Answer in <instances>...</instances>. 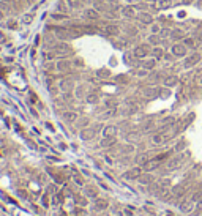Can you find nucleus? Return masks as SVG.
Masks as SVG:
<instances>
[{
  "label": "nucleus",
  "instance_id": "nucleus-4",
  "mask_svg": "<svg viewBox=\"0 0 202 216\" xmlns=\"http://www.w3.org/2000/svg\"><path fill=\"white\" fill-rule=\"evenodd\" d=\"M106 32L109 35H117V33H119V28L114 27V25H109V27H106Z\"/></svg>",
  "mask_w": 202,
  "mask_h": 216
},
{
  "label": "nucleus",
  "instance_id": "nucleus-6",
  "mask_svg": "<svg viewBox=\"0 0 202 216\" xmlns=\"http://www.w3.org/2000/svg\"><path fill=\"white\" fill-rule=\"evenodd\" d=\"M123 14H125V16H134V8H130V7L125 8V10H123Z\"/></svg>",
  "mask_w": 202,
  "mask_h": 216
},
{
  "label": "nucleus",
  "instance_id": "nucleus-1",
  "mask_svg": "<svg viewBox=\"0 0 202 216\" xmlns=\"http://www.w3.org/2000/svg\"><path fill=\"white\" fill-rule=\"evenodd\" d=\"M171 5H172V0H158V2H156V8H158V10L169 8Z\"/></svg>",
  "mask_w": 202,
  "mask_h": 216
},
{
  "label": "nucleus",
  "instance_id": "nucleus-9",
  "mask_svg": "<svg viewBox=\"0 0 202 216\" xmlns=\"http://www.w3.org/2000/svg\"><path fill=\"white\" fill-rule=\"evenodd\" d=\"M68 3L71 5V7H74V5H77L79 2H77V0H68Z\"/></svg>",
  "mask_w": 202,
  "mask_h": 216
},
{
  "label": "nucleus",
  "instance_id": "nucleus-3",
  "mask_svg": "<svg viewBox=\"0 0 202 216\" xmlns=\"http://www.w3.org/2000/svg\"><path fill=\"white\" fill-rule=\"evenodd\" d=\"M145 52H147V51L144 49V46H140V47H137L136 51H134V54H136L137 57H144V55H145Z\"/></svg>",
  "mask_w": 202,
  "mask_h": 216
},
{
  "label": "nucleus",
  "instance_id": "nucleus-2",
  "mask_svg": "<svg viewBox=\"0 0 202 216\" xmlns=\"http://www.w3.org/2000/svg\"><path fill=\"white\" fill-rule=\"evenodd\" d=\"M85 17H89V19H96V17H98V13L93 11V10H87L85 11Z\"/></svg>",
  "mask_w": 202,
  "mask_h": 216
},
{
  "label": "nucleus",
  "instance_id": "nucleus-8",
  "mask_svg": "<svg viewBox=\"0 0 202 216\" xmlns=\"http://www.w3.org/2000/svg\"><path fill=\"white\" fill-rule=\"evenodd\" d=\"M30 21H32V16H30V14H27V16H24V22H25V24H28V22H30Z\"/></svg>",
  "mask_w": 202,
  "mask_h": 216
},
{
  "label": "nucleus",
  "instance_id": "nucleus-5",
  "mask_svg": "<svg viewBox=\"0 0 202 216\" xmlns=\"http://www.w3.org/2000/svg\"><path fill=\"white\" fill-rule=\"evenodd\" d=\"M174 54H177V55H183V54H185V47H181V46H175V47H174Z\"/></svg>",
  "mask_w": 202,
  "mask_h": 216
},
{
  "label": "nucleus",
  "instance_id": "nucleus-7",
  "mask_svg": "<svg viewBox=\"0 0 202 216\" xmlns=\"http://www.w3.org/2000/svg\"><path fill=\"white\" fill-rule=\"evenodd\" d=\"M140 19H142V21H144V22H150V21H152V17L150 16H148V14H142V16H140Z\"/></svg>",
  "mask_w": 202,
  "mask_h": 216
}]
</instances>
